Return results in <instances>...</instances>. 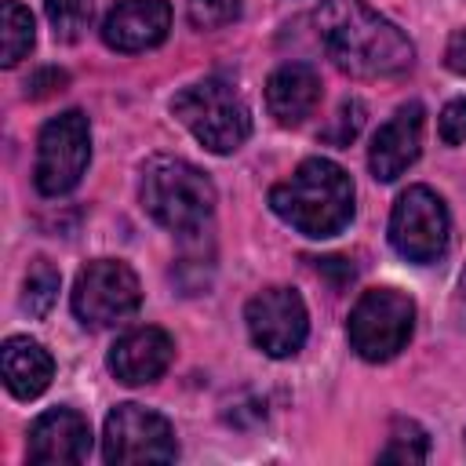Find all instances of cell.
<instances>
[{"mask_svg":"<svg viewBox=\"0 0 466 466\" xmlns=\"http://www.w3.org/2000/svg\"><path fill=\"white\" fill-rule=\"evenodd\" d=\"M313 25L328 58L350 76H400L415 62L411 40L368 0H324L313 11Z\"/></svg>","mask_w":466,"mask_h":466,"instance_id":"obj_1","label":"cell"},{"mask_svg":"<svg viewBox=\"0 0 466 466\" xmlns=\"http://www.w3.org/2000/svg\"><path fill=\"white\" fill-rule=\"evenodd\" d=\"M269 208L295 233L309 240H328L342 233L353 218V178L335 160L309 157L269 189Z\"/></svg>","mask_w":466,"mask_h":466,"instance_id":"obj_2","label":"cell"},{"mask_svg":"<svg viewBox=\"0 0 466 466\" xmlns=\"http://www.w3.org/2000/svg\"><path fill=\"white\" fill-rule=\"evenodd\" d=\"M138 197L171 233H197L215 211V182L182 157H149L142 164Z\"/></svg>","mask_w":466,"mask_h":466,"instance_id":"obj_3","label":"cell"},{"mask_svg":"<svg viewBox=\"0 0 466 466\" xmlns=\"http://www.w3.org/2000/svg\"><path fill=\"white\" fill-rule=\"evenodd\" d=\"M171 113L182 120V127L211 153L226 157L240 149L251 135V113L240 98V91L222 76H204L189 87H182L171 98Z\"/></svg>","mask_w":466,"mask_h":466,"instance_id":"obj_4","label":"cell"},{"mask_svg":"<svg viewBox=\"0 0 466 466\" xmlns=\"http://www.w3.org/2000/svg\"><path fill=\"white\" fill-rule=\"evenodd\" d=\"M415 331V302L397 288H368L350 309L346 335L357 357L382 364L393 360Z\"/></svg>","mask_w":466,"mask_h":466,"instance_id":"obj_5","label":"cell"},{"mask_svg":"<svg viewBox=\"0 0 466 466\" xmlns=\"http://www.w3.org/2000/svg\"><path fill=\"white\" fill-rule=\"evenodd\" d=\"M142 306V284L120 258H95L76 273L73 313L84 328H116Z\"/></svg>","mask_w":466,"mask_h":466,"instance_id":"obj_6","label":"cell"},{"mask_svg":"<svg viewBox=\"0 0 466 466\" xmlns=\"http://www.w3.org/2000/svg\"><path fill=\"white\" fill-rule=\"evenodd\" d=\"M91 160V124L80 109H66L51 116L36 138L33 182L44 197H62L76 189Z\"/></svg>","mask_w":466,"mask_h":466,"instance_id":"obj_7","label":"cell"},{"mask_svg":"<svg viewBox=\"0 0 466 466\" xmlns=\"http://www.w3.org/2000/svg\"><path fill=\"white\" fill-rule=\"evenodd\" d=\"M451 240V218L444 200L430 186H408L390 211V244L400 258L430 266L444 258Z\"/></svg>","mask_w":466,"mask_h":466,"instance_id":"obj_8","label":"cell"},{"mask_svg":"<svg viewBox=\"0 0 466 466\" xmlns=\"http://www.w3.org/2000/svg\"><path fill=\"white\" fill-rule=\"evenodd\" d=\"M102 455L113 466L131 462H171L178 455V441L171 422L160 411H149L142 404H116L106 415L102 430Z\"/></svg>","mask_w":466,"mask_h":466,"instance_id":"obj_9","label":"cell"},{"mask_svg":"<svg viewBox=\"0 0 466 466\" xmlns=\"http://www.w3.org/2000/svg\"><path fill=\"white\" fill-rule=\"evenodd\" d=\"M244 324L266 357H295L309 335V313L295 288H266L248 299Z\"/></svg>","mask_w":466,"mask_h":466,"instance_id":"obj_10","label":"cell"},{"mask_svg":"<svg viewBox=\"0 0 466 466\" xmlns=\"http://www.w3.org/2000/svg\"><path fill=\"white\" fill-rule=\"evenodd\" d=\"M422 124H426V109L422 102H404L371 138L368 149V167L379 182H393L400 178L422 153Z\"/></svg>","mask_w":466,"mask_h":466,"instance_id":"obj_11","label":"cell"},{"mask_svg":"<svg viewBox=\"0 0 466 466\" xmlns=\"http://www.w3.org/2000/svg\"><path fill=\"white\" fill-rule=\"evenodd\" d=\"M91 451V422L73 408H51L29 426L25 455L36 466L84 462Z\"/></svg>","mask_w":466,"mask_h":466,"instance_id":"obj_12","label":"cell"},{"mask_svg":"<svg viewBox=\"0 0 466 466\" xmlns=\"http://www.w3.org/2000/svg\"><path fill=\"white\" fill-rule=\"evenodd\" d=\"M175 357V342L164 328H131L124 331L109 350V371L124 386H149L157 382Z\"/></svg>","mask_w":466,"mask_h":466,"instance_id":"obj_13","label":"cell"},{"mask_svg":"<svg viewBox=\"0 0 466 466\" xmlns=\"http://www.w3.org/2000/svg\"><path fill=\"white\" fill-rule=\"evenodd\" d=\"M167 29H171L167 0H116L102 22V40L113 51L135 55L164 44Z\"/></svg>","mask_w":466,"mask_h":466,"instance_id":"obj_14","label":"cell"},{"mask_svg":"<svg viewBox=\"0 0 466 466\" xmlns=\"http://www.w3.org/2000/svg\"><path fill=\"white\" fill-rule=\"evenodd\" d=\"M320 102V73L309 62H284L266 80V109L280 127H299Z\"/></svg>","mask_w":466,"mask_h":466,"instance_id":"obj_15","label":"cell"},{"mask_svg":"<svg viewBox=\"0 0 466 466\" xmlns=\"http://www.w3.org/2000/svg\"><path fill=\"white\" fill-rule=\"evenodd\" d=\"M0 360H4V386L18 400L40 397L51 386V379H55L51 353L36 339H29V335H11L4 342V350H0Z\"/></svg>","mask_w":466,"mask_h":466,"instance_id":"obj_16","label":"cell"},{"mask_svg":"<svg viewBox=\"0 0 466 466\" xmlns=\"http://www.w3.org/2000/svg\"><path fill=\"white\" fill-rule=\"evenodd\" d=\"M33 40H36V29H33L29 7H22L18 0H4V7H0V62L7 69L18 66L33 51Z\"/></svg>","mask_w":466,"mask_h":466,"instance_id":"obj_17","label":"cell"},{"mask_svg":"<svg viewBox=\"0 0 466 466\" xmlns=\"http://www.w3.org/2000/svg\"><path fill=\"white\" fill-rule=\"evenodd\" d=\"M58 269L47 262V258H33L29 262V273H25V284H22V309L29 317H47L55 299H58Z\"/></svg>","mask_w":466,"mask_h":466,"instance_id":"obj_18","label":"cell"},{"mask_svg":"<svg viewBox=\"0 0 466 466\" xmlns=\"http://www.w3.org/2000/svg\"><path fill=\"white\" fill-rule=\"evenodd\" d=\"M426 455H430V437L411 419H397L390 426V437H386L382 451H379L382 462H426Z\"/></svg>","mask_w":466,"mask_h":466,"instance_id":"obj_19","label":"cell"},{"mask_svg":"<svg viewBox=\"0 0 466 466\" xmlns=\"http://www.w3.org/2000/svg\"><path fill=\"white\" fill-rule=\"evenodd\" d=\"M44 15H47V22H51L55 40L73 44V40H80V33L87 29L91 0H44Z\"/></svg>","mask_w":466,"mask_h":466,"instance_id":"obj_20","label":"cell"},{"mask_svg":"<svg viewBox=\"0 0 466 466\" xmlns=\"http://www.w3.org/2000/svg\"><path fill=\"white\" fill-rule=\"evenodd\" d=\"M240 0H186V18L193 29L211 33L222 25H233L240 18Z\"/></svg>","mask_w":466,"mask_h":466,"instance_id":"obj_21","label":"cell"},{"mask_svg":"<svg viewBox=\"0 0 466 466\" xmlns=\"http://www.w3.org/2000/svg\"><path fill=\"white\" fill-rule=\"evenodd\" d=\"M437 127H441V142H444V146L466 142V98H451V102L441 109Z\"/></svg>","mask_w":466,"mask_h":466,"instance_id":"obj_22","label":"cell"},{"mask_svg":"<svg viewBox=\"0 0 466 466\" xmlns=\"http://www.w3.org/2000/svg\"><path fill=\"white\" fill-rule=\"evenodd\" d=\"M360 113H364V106L360 102H346L342 109H339V131L335 135H328L331 142H339V146H346L353 135H357V127H360Z\"/></svg>","mask_w":466,"mask_h":466,"instance_id":"obj_23","label":"cell"},{"mask_svg":"<svg viewBox=\"0 0 466 466\" xmlns=\"http://www.w3.org/2000/svg\"><path fill=\"white\" fill-rule=\"evenodd\" d=\"M62 84H66V73H62V69H40L33 80H25V95L44 98V95H51L55 87L62 91Z\"/></svg>","mask_w":466,"mask_h":466,"instance_id":"obj_24","label":"cell"},{"mask_svg":"<svg viewBox=\"0 0 466 466\" xmlns=\"http://www.w3.org/2000/svg\"><path fill=\"white\" fill-rule=\"evenodd\" d=\"M444 66L459 76H466V29H455L448 47H444Z\"/></svg>","mask_w":466,"mask_h":466,"instance_id":"obj_25","label":"cell"},{"mask_svg":"<svg viewBox=\"0 0 466 466\" xmlns=\"http://www.w3.org/2000/svg\"><path fill=\"white\" fill-rule=\"evenodd\" d=\"M459 288H462V306H466V269H462V284Z\"/></svg>","mask_w":466,"mask_h":466,"instance_id":"obj_26","label":"cell"}]
</instances>
